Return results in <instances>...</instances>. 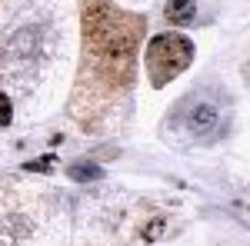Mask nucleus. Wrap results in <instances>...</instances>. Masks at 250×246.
I'll list each match as a JSON object with an SVG mask.
<instances>
[{
  "instance_id": "obj_1",
  "label": "nucleus",
  "mask_w": 250,
  "mask_h": 246,
  "mask_svg": "<svg viewBox=\"0 0 250 246\" xmlns=\"http://www.w3.org/2000/svg\"><path fill=\"white\" fill-rule=\"evenodd\" d=\"M80 23H83V50H80L77 83L70 94V116L87 133H94L130 96L147 20L140 14L114 7L110 0H83Z\"/></svg>"
},
{
  "instance_id": "obj_2",
  "label": "nucleus",
  "mask_w": 250,
  "mask_h": 246,
  "mask_svg": "<svg viewBox=\"0 0 250 246\" xmlns=\"http://www.w3.org/2000/svg\"><path fill=\"white\" fill-rule=\"evenodd\" d=\"M170 120L180 127L187 143H217L230 123V96H224L217 87H200L173 107Z\"/></svg>"
},
{
  "instance_id": "obj_3",
  "label": "nucleus",
  "mask_w": 250,
  "mask_h": 246,
  "mask_svg": "<svg viewBox=\"0 0 250 246\" xmlns=\"http://www.w3.org/2000/svg\"><path fill=\"white\" fill-rule=\"evenodd\" d=\"M147 76L154 87H167L173 76H180L193 60V43L184 34H157L147 43Z\"/></svg>"
},
{
  "instance_id": "obj_4",
  "label": "nucleus",
  "mask_w": 250,
  "mask_h": 246,
  "mask_svg": "<svg viewBox=\"0 0 250 246\" xmlns=\"http://www.w3.org/2000/svg\"><path fill=\"white\" fill-rule=\"evenodd\" d=\"M37 47H40L37 27H23V30H17V34H10L7 43L0 47V63H10V67L30 63V60L37 57Z\"/></svg>"
},
{
  "instance_id": "obj_5",
  "label": "nucleus",
  "mask_w": 250,
  "mask_h": 246,
  "mask_svg": "<svg viewBox=\"0 0 250 246\" xmlns=\"http://www.w3.org/2000/svg\"><path fill=\"white\" fill-rule=\"evenodd\" d=\"M164 17H167V23H173V27H187V23H193V17H197V0H167Z\"/></svg>"
},
{
  "instance_id": "obj_6",
  "label": "nucleus",
  "mask_w": 250,
  "mask_h": 246,
  "mask_svg": "<svg viewBox=\"0 0 250 246\" xmlns=\"http://www.w3.org/2000/svg\"><path fill=\"white\" fill-rule=\"evenodd\" d=\"M67 176L77 180V183H94L97 176H100V167H94V160H87V163H70V167H67Z\"/></svg>"
},
{
  "instance_id": "obj_7",
  "label": "nucleus",
  "mask_w": 250,
  "mask_h": 246,
  "mask_svg": "<svg viewBox=\"0 0 250 246\" xmlns=\"http://www.w3.org/2000/svg\"><path fill=\"white\" fill-rule=\"evenodd\" d=\"M167 233V216H157L154 223H144V240H160Z\"/></svg>"
},
{
  "instance_id": "obj_8",
  "label": "nucleus",
  "mask_w": 250,
  "mask_h": 246,
  "mask_svg": "<svg viewBox=\"0 0 250 246\" xmlns=\"http://www.w3.org/2000/svg\"><path fill=\"white\" fill-rule=\"evenodd\" d=\"M10 120H14V110H10V96L0 94V127H7Z\"/></svg>"
}]
</instances>
